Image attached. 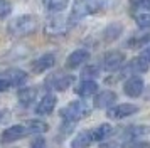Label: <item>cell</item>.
<instances>
[{"mask_svg": "<svg viewBox=\"0 0 150 148\" xmlns=\"http://www.w3.org/2000/svg\"><path fill=\"white\" fill-rule=\"evenodd\" d=\"M140 56H143L145 59H149V61H150V46H149V47H145V49L142 51V54H140Z\"/></svg>", "mask_w": 150, "mask_h": 148, "instance_id": "29", "label": "cell"}, {"mask_svg": "<svg viewBox=\"0 0 150 148\" xmlns=\"http://www.w3.org/2000/svg\"><path fill=\"white\" fill-rule=\"evenodd\" d=\"M56 103H57L56 96L46 94V96L39 101V104H37V108H35V113L39 114V116H47V114H51L52 111H54Z\"/></svg>", "mask_w": 150, "mask_h": 148, "instance_id": "12", "label": "cell"}, {"mask_svg": "<svg viewBox=\"0 0 150 148\" xmlns=\"http://www.w3.org/2000/svg\"><path fill=\"white\" fill-rule=\"evenodd\" d=\"M135 20H137V24H138V27L150 29V13H140V15L135 17Z\"/></svg>", "mask_w": 150, "mask_h": 148, "instance_id": "25", "label": "cell"}, {"mask_svg": "<svg viewBox=\"0 0 150 148\" xmlns=\"http://www.w3.org/2000/svg\"><path fill=\"white\" fill-rule=\"evenodd\" d=\"M98 74H100V69L96 66H88L83 71V78H84V79H89V78H96Z\"/></svg>", "mask_w": 150, "mask_h": 148, "instance_id": "26", "label": "cell"}, {"mask_svg": "<svg viewBox=\"0 0 150 148\" xmlns=\"http://www.w3.org/2000/svg\"><path fill=\"white\" fill-rule=\"evenodd\" d=\"M8 86H10V84H8V81L5 79V78H0V91H7Z\"/></svg>", "mask_w": 150, "mask_h": 148, "instance_id": "28", "label": "cell"}, {"mask_svg": "<svg viewBox=\"0 0 150 148\" xmlns=\"http://www.w3.org/2000/svg\"><path fill=\"white\" fill-rule=\"evenodd\" d=\"M138 111L137 104H130V103H123V104H116V106L108 108V118L111 120H123L127 116H132Z\"/></svg>", "mask_w": 150, "mask_h": 148, "instance_id": "4", "label": "cell"}, {"mask_svg": "<svg viewBox=\"0 0 150 148\" xmlns=\"http://www.w3.org/2000/svg\"><path fill=\"white\" fill-rule=\"evenodd\" d=\"M101 8V2L100 0H74L73 4V12H71V19L79 20L86 15L96 13Z\"/></svg>", "mask_w": 150, "mask_h": 148, "instance_id": "2", "label": "cell"}, {"mask_svg": "<svg viewBox=\"0 0 150 148\" xmlns=\"http://www.w3.org/2000/svg\"><path fill=\"white\" fill-rule=\"evenodd\" d=\"M42 4L51 12H61L68 7V0H42Z\"/></svg>", "mask_w": 150, "mask_h": 148, "instance_id": "22", "label": "cell"}, {"mask_svg": "<svg viewBox=\"0 0 150 148\" xmlns=\"http://www.w3.org/2000/svg\"><path fill=\"white\" fill-rule=\"evenodd\" d=\"M54 62H56L54 54H44L41 57H37L35 61H32L30 67H32V71H34L35 74H41V73H44V71L51 69V67L54 66Z\"/></svg>", "mask_w": 150, "mask_h": 148, "instance_id": "9", "label": "cell"}, {"mask_svg": "<svg viewBox=\"0 0 150 148\" xmlns=\"http://www.w3.org/2000/svg\"><path fill=\"white\" fill-rule=\"evenodd\" d=\"M29 133H35V135H41V133H46L49 130V126L44 123V121H39V120H29L27 125H25Z\"/></svg>", "mask_w": 150, "mask_h": 148, "instance_id": "19", "label": "cell"}, {"mask_svg": "<svg viewBox=\"0 0 150 148\" xmlns=\"http://www.w3.org/2000/svg\"><path fill=\"white\" fill-rule=\"evenodd\" d=\"M88 59H89L88 51H84V49L73 51V52L68 56V59H66V67H68V69H76V67H79L81 64H84Z\"/></svg>", "mask_w": 150, "mask_h": 148, "instance_id": "10", "label": "cell"}, {"mask_svg": "<svg viewBox=\"0 0 150 148\" xmlns=\"http://www.w3.org/2000/svg\"><path fill=\"white\" fill-rule=\"evenodd\" d=\"M98 91V84H96L93 79H84L83 82H79V86L76 87V93L83 96V98H88V96H93Z\"/></svg>", "mask_w": 150, "mask_h": 148, "instance_id": "14", "label": "cell"}, {"mask_svg": "<svg viewBox=\"0 0 150 148\" xmlns=\"http://www.w3.org/2000/svg\"><path fill=\"white\" fill-rule=\"evenodd\" d=\"M5 79L8 81L10 86H21L22 82L27 81V74L24 73V71H21V69H10L5 74Z\"/></svg>", "mask_w": 150, "mask_h": 148, "instance_id": "16", "label": "cell"}, {"mask_svg": "<svg viewBox=\"0 0 150 148\" xmlns=\"http://www.w3.org/2000/svg\"><path fill=\"white\" fill-rule=\"evenodd\" d=\"M150 133V128L149 126H132L128 128L125 135H128L130 138H137V136H143V135H149Z\"/></svg>", "mask_w": 150, "mask_h": 148, "instance_id": "23", "label": "cell"}, {"mask_svg": "<svg viewBox=\"0 0 150 148\" xmlns=\"http://www.w3.org/2000/svg\"><path fill=\"white\" fill-rule=\"evenodd\" d=\"M35 19L32 15H21L14 19V22L8 25V32L12 35H17V37H22V35H27V34H32L35 30Z\"/></svg>", "mask_w": 150, "mask_h": 148, "instance_id": "1", "label": "cell"}, {"mask_svg": "<svg viewBox=\"0 0 150 148\" xmlns=\"http://www.w3.org/2000/svg\"><path fill=\"white\" fill-rule=\"evenodd\" d=\"M150 66V61L145 59L143 56H138L135 59H132L125 67V73L128 74H140V73H147Z\"/></svg>", "mask_w": 150, "mask_h": 148, "instance_id": "11", "label": "cell"}, {"mask_svg": "<svg viewBox=\"0 0 150 148\" xmlns=\"http://www.w3.org/2000/svg\"><path fill=\"white\" fill-rule=\"evenodd\" d=\"M115 101H116V94L113 91H101L98 96H95V106L105 109V108H111Z\"/></svg>", "mask_w": 150, "mask_h": 148, "instance_id": "13", "label": "cell"}, {"mask_svg": "<svg viewBox=\"0 0 150 148\" xmlns=\"http://www.w3.org/2000/svg\"><path fill=\"white\" fill-rule=\"evenodd\" d=\"M89 113V106L84 103V101H73V103H69L66 108H62L61 109V116L64 118L66 121H78L84 118L86 114Z\"/></svg>", "mask_w": 150, "mask_h": 148, "instance_id": "3", "label": "cell"}, {"mask_svg": "<svg viewBox=\"0 0 150 148\" xmlns=\"http://www.w3.org/2000/svg\"><path fill=\"white\" fill-rule=\"evenodd\" d=\"M44 30L47 35H62V34L68 32V20L61 15H56V17L47 20Z\"/></svg>", "mask_w": 150, "mask_h": 148, "instance_id": "5", "label": "cell"}, {"mask_svg": "<svg viewBox=\"0 0 150 148\" xmlns=\"http://www.w3.org/2000/svg\"><path fill=\"white\" fill-rule=\"evenodd\" d=\"M91 143H93L91 133H89V131H81V133H78L74 138H73L71 148H88Z\"/></svg>", "mask_w": 150, "mask_h": 148, "instance_id": "17", "label": "cell"}, {"mask_svg": "<svg viewBox=\"0 0 150 148\" xmlns=\"http://www.w3.org/2000/svg\"><path fill=\"white\" fill-rule=\"evenodd\" d=\"M10 12H12V4L8 0H0V19L8 17Z\"/></svg>", "mask_w": 150, "mask_h": 148, "instance_id": "24", "label": "cell"}, {"mask_svg": "<svg viewBox=\"0 0 150 148\" xmlns=\"http://www.w3.org/2000/svg\"><path fill=\"white\" fill-rule=\"evenodd\" d=\"M123 91L130 98H138L143 91V79L138 76H132L130 79H127V82L123 84Z\"/></svg>", "mask_w": 150, "mask_h": 148, "instance_id": "8", "label": "cell"}, {"mask_svg": "<svg viewBox=\"0 0 150 148\" xmlns=\"http://www.w3.org/2000/svg\"><path fill=\"white\" fill-rule=\"evenodd\" d=\"M143 5H145V7H147V8H149V10H150V0H147V2L143 4Z\"/></svg>", "mask_w": 150, "mask_h": 148, "instance_id": "30", "label": "cell"}, {"mask_svg": "<svg viewBox=\"0 0 150 148\" xmlns=\"http://www.w3.org/2000/svg\"><path fill=\"white\" fill-rule=\"evenodd\" d=\"M89 133H91V140L93 141H103L105 138H108L111 135V126L108 123H103L100 126H96L95 130H91Z\"/></svg>", "mask_w": 150, "mask_h": 148, "instance_id": "18", "label": "cell"}, {"mask_svg": "<svg viewBox=\"0 0 150 148\" xmlns=\"http://www.w3.org/2000/svg\"><path fill=\"white\" fill-rule=\"evenodd\" d=\"M27 128L25 125H14V126H8L7 130H4L2 133V141L4 143H10V141H17L22 140L24 136H27Z\"/></svg>", "mask_w": 150, "mask_h": 148, "instance_id": "6", "label": "cell"}, {"mask_svg": "<svg viewBox=\"0 0 150 148\" xmlns=\"http://www.w3.org/2000/svg\"><path fill=\"white\" fill-rule=\"evenodd\" d=\"M73 81H74L73 76L59 74V76H52V79H51V86L54 87L56 91H66V89L73 84Z\"/></svg>", "mask_w": 150, "mask_h": 148, "instance_id": "15", "label": "cell"}, {"mask_svg": "<svg viewBox=\"0 0 150 148\" xmlns=\"http://www.w3.org/2000/svg\"><path fill=\"white\" fill-rule=\"evenodd\" d=\"M125 62V56H123L120 51H111L108 52L105 57H103V67L106 71H116L120 69Z\"/></svg>", "mask_w": 150, "mask_h": 148, "instance_id": "7", "label": "cell"}, {"mask_svg": "<svg viewBox=\"0 0 150 148\" xmlns=\"http://www.w3.org/2000/svg\"><path fill=\"white\" fill-rule=\"evenodd\" d=\"M123 27L122 24H118V22H115V24H110L108 27H106V30H105V39L106 40H115L120 37V34H122Z\"/></svg>", "mask_w": 150, "mask_h": 148, "instance_id": "21", "label": "cell"}, {"mask_svg": "<svg viewBox=\"0 0 150 148\" xmlns=\"http://www.w3.org/2000/svg\"><path fill=\"white\" fill-rule=\"evenodd\" d=\"M44 145H46V141H44V138H37L35 141H32V145H30V148H44Z\"/></svg>", "mask_w": 150, "mask_h": 148, "instance_id": "27", "label": "cell"}, {"mask_svg": "<svg viewBox=\"0 0 150 148\" xmlns=\"http://www.w3.org/2000/svg\"><path fill=\"white\" fill-rule=\"evenodd\" d=\"M35 96H37V89L35 87H24V89L19 91V101L22 104H30L35 99Z\"/></svg>", "mask_w": 150, "mask_h": 148, "instance_id": "20", "label": "cell"}]
</instances>
